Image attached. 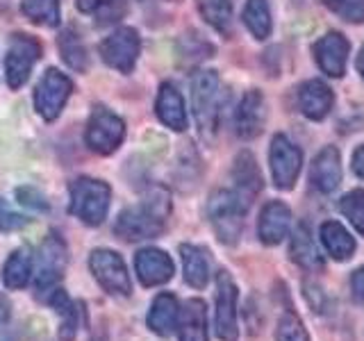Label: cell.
I'll return each mask as SVG.
<instances>
[{"mask_svg":"<svg viewBox=\"0 0 364 341\" xmlns=\"http://www.w3.org/2000/svg\"><path fill=\"white\" fill-rule=\"evenodd\" d=\"M171 212V198L164 189H155L151 196L144 198L139 205L128 207L119 214L114 223V232L123 242H141L153 239L164 230L166 216Z\"/></svg>","mask_w":364,"mask_h":341,"instance_id":"6da1fadb","label":"cell"},{"mask_svg":"<svg viewBox=\"0 0 364 341\" xmlns=\"http://www.w3.org/2000/svg\"><path fill=\"white\" fill-rule=\"evenodd\" d=\"M71 202H68V212L75 219H80L85 225L96 227L107 219L112 189L107 182L94 180V178H77L71 182Z\"/></svg>","mask_w":364,"mask_h":341,"instance_id":"7a4b0ae2","label":"cell"},{"mask_svg":"<svg viewBox=\"0 0 364 341\" xmlns=\"http://www.w3.org/2000/svg\"><path fill=\"white\" fill-rule=\"evenodd\" d=\"M248 207L250 205H246L232 189L216 191L210 198L208 214H210V221L214 225L216 234H219L223 244H235L237 237L242 234L244 214Z\"/></svg>","mask_w":364,"mask_h":341,"instance_id":"3957f363","label":"cell"},{"mask_svg":"<svg viewBox=\"0 0 364 341\" xmlns=\"http://www.w3.org/2000/svg\"><path fill=\"white\" fill-rule=\"evenodd\" d=\"M66 261H68V250H66L64 239L57 232H50L43 239L37 261H34V264H37V273H34V289H37L39 298H43L46 293L57 289V284H60V280L64 278Z\"/></svg>","mask_w":364,"mask_h":341,"instance_id":"277c9868","label":"cell"},{"mask_svg":"<svg viewBox=\"0 0 364 341\" xmlns=\"http://www.w3.org/2000/svg\"><path fill=\"white\" fill-rule=\"evenodd\" d=\"M89 269L107 293L112 296L132 293L130 273L119 253H114V250H107V248H96L94 253L89 255Z\"/></svg>","mask_w":364,"mask_h":341,"instance_id":"5b68a950","label":"cell"},{"mask_svg":"<svg viewBox=\"0 0 364 341\" xmlns=\"http://www.w3.org/2000/svg\"><path fill=\"white\" fill-rule=\"evenodd\" d=\"M125 136V123L107 107H94L85 130V141L98 155H112Z\"/></svg>","mask_w":364,"mask_h":341,"instance_id":"8992f818","label":"cell"},{"mask_svg":"<svg viewBox=\"0 0 364 341\" xmlns=\"http://www.w3.org/2000/svg\"><path fill=\"white\" fill-rule=\"evenodd\" d=\"M41 60V43L30 34H14L5 57V77L9 89H21L28 82L34 62Z\"/></svg>","mask_w":364,"mask_h":341,"instance_id":"52a82bcc","label":"cell"},{"mask_svg":"<svg viewBox=\"0 0 364 341\" xmlns=\"http://www.w3.org/2000/svg\"><path fill=\"white\" fill-rule=\"evenodd\" d=\"M191 98L198 128L212 134L219 123V75L214 71H200L193 75Z\"/></svg>","mask_w":364,"mask_h":341,"instance_id":"ba28073f","label":"cell"},{"mask_svg":"<svg viewBox=\"0 0 364 341\" xmlns=\"http://www.w3.org/2000/svg\"><path fill=\"white\" fill-rule=\"evenodd\" d=\"M73 94V82L57 68H48L34 89V107L43 121H55L62 114L68 96Z\"/></svg>","mask_w":364,"mask_h":341,"instance_id":"9c48e42d","label":"cell"},{"mask_svg":"<svg viewBox=\"0 0 364 341\" xmlns=\"http://www.w3.org/2000/svg\"><path fill=\"white\" fill-rule=\"evenodd\" d=\"M269 162H271L273 185L282 191L291 189L296 185V180H299L301 164H303V155H301L299 148H296L284 134L273 136Z\"/></svg>","mask_w":364,"mask_h":341,"instance_id":"30bf717a","label":"cell"},{"mask_svg":"<svg viewBox=\"0 0 364 341\" xmlns=\"http://www.w3.org/2000/svg\"><path fill=\"white\" fill-rule=\"evenodd\" d=\"M141 50L139 34L132 28H119L100 43V57L107 66L117 68L121 73H132L136 57Z\"/></svg>","mask_w":364,"mask_h":341,"instance_id":"8fae6325","label":"cell"},{"mask_svg":"<svg viewBox=\"0 0 364 341\" xmlns=\"http://www.w3.org/2000/svg\"><path fill=\"white\" fill-rule=\"evenodd\" d=\"M216 335L221 341H237V284L228 271L216 276Z\"/></svg>","mask_w":364,"mask_h":341,"instance_id":"7c38bea8","label":"cell"},{"mask_svg":"<svg viewBox=\"0 0 364 341\" xmlns=\"http://www.w3.org/2000/svg\"><path fill=\"white\" fill-rule=\"evenodd\" d=\"M350 43L341 32H328L314 43V57L318 68L330 77H341L346 71Z\"/></svg>","mask_w":364,"mask_h":341,"instance_id":"4fadbf2b","label":"cell"},{"mask_svg":"<svg viewBox=\"0 0 364 341\" xmlns=\"http://www.w3.org/2000/svg\"><path fill=\"white\" fill-rule=\"evenodd\" d=\"M134 271L144 287H157L173 278V261L159 248H144L134 257Z\"/></svg>","mask_w":364,"mask_h":341,"instance_id":"5bb4252c","label":"cell"},{"mask_svg":"<svg viewBox=\"0 0 364 341\" xmlns=\"http://www.w3.org/2000/svg\"><path fill=\"white\" fill-rule=\"evenodd\" d=\"M264 96L259 94L257 89H250L244 94L242 102L237 107V117H235V128L237 134L242 139H255V136L264 128Z\"/></svg>","mask_w":364,"mask_h":341,"instance_id":"9a60e30c","label":"cell"},{"mask_svg":"<svg viewBox=\"0 0 364 341\" xmlns=\"http://www.w3.org/2000/svg\"><path fill=\"white\" fill-rule=\"evenodd\" d=\"M291 225V212L284 202L280 200H271L264 205V210L259 214V223H257V232L259 239L267 246H276L280 244L289 232Z\"/></svg>","mask_w":364,"mask_h":341,"instance_id":"2e32d148","label":"cell"},{"mask_svg":"<svg viewBox=\"0 0 364 341\" xmlns=\"http://www.w3.org/2000/svg\"><path fill=\"white\" fill-rule=\"evenodd\" d=\"M333 91L321 80H310L299 89V107L307 119L321 121L333 109Z\"/></svg>","mask_w":364,"mask_h":341,"instance_id":"e0dca14e","label":"cell"},{"mask_svg":"<svg viewBox=\"0 0 364 341\" xmlns=\"http://www.w3.org/2000/svg\"><path fill=\"white\" fill-rule=\"evenodd\" d=\"M178 337L180 341H208V307L203 301L191 298L180 310Z\"/></svg>","mask_w":364,"mask_h":341,"instance_id":"ac0fdd59","label":"cell"},{"mask_svg":"<svg viewBox=\"0 0 364 341\" xmlns=\"http://www.w3.org/2000/svg\"><path fill=\"white\" fill-rule=\"evenodd\" d=\"M157 117L171 130L182 132L187 128V112H185V100H182L180 91L173 85H162L155 102Z\"/></svg>","mask_w":364,"mask_h":341,"instance_id":"d6986e66","label":"cell"},{"mask_svg":"<svg viewBox=\"0 0 364 341\" xmlns=\"http://www.w3.org/2000/svg\"><path fill=\"white\" fill-rule=\"evenodd\" d=\"M180 318V305L173 293H159L151 305L148 312V328L153 330L157 337H168L173 330H178Z\"/></svg>","mask_w":364,"mask_h":341,"instance_id":"ffe728a7","label":"cell"},{"mask_svg":"<svg viewBox=\"0 0 364 341\" xmlns=\"http://www.w3.org/2000/svg\"><path fill=\"white\" fill-rule=\"evenodd\" d=\"M339 182H341L339 151L333 146H328L316 155L314 164H312V185L321 193H330L339 187Z\"/></svg>","mask_w":364,"mask_h":341,"instance_id":"44dd1931","label":"cell"},{"mask_svg":"<svg viewBox=\"0 0 364 341\" xmlns=\"http://www.w3.org/2000/svg\"><path fill=\"white\" fill-rule=\"evenodd\" d=\"M232 178H235V189L232 191L246 205H250V202H253V198L259 193V189H262V173H259V168L255 164L253 155L242 153V155L237 157Z\"/></svg>","mask_w":364,"mask_h":341,"instance_id":"7402d4cb","label":"cell"},{"mask_svg":"<svg viewBox=\"0 0 364 341\" xmlns=\"http://www.w3.org/2000/svg\"><path fill=\"white\" fill-rule=\"evenodd\" d=\"M291 259L305 271H321L323 269V257L318 253L314 239L310 234V227L305 223H299L291 237Z\"/></svg>","mask_w":364,"mask_h":341,"instance_id":"603a6c76","label":"cell"},{"mask_svg":"<svg viewBox=\"0 0 364 341\" xmlns=\"http://www.w3.org/2000/svg\"><path fill=\"white\" fill-rule=\"evenodd\" d=\"M41 301L48 303L53 310L62 316V323H60V339L62 341H73L75 335H77V305L68 298V293L64 289H53L50 293H46Z\"/></svg>","mask_w":364,"mask_h":341,"instance_id":"cb8c5ba5","label":"cell"},{"mask_svg":"<svg viewBox=\"0 0 364 341\" xmlns=\"http://www.w3.org/2000/svg\"><path fill=\"white\" fill-rule=\"evenodd\" d=\"M34 273V257L30 255L28 248H18L14 250L3 266V282L7 289H23L28 287V282Z\"/></svg>","mask_w":364,"mask_h":341,"instance_id":"d4e9b609","label":"cell"},{"mask_svg":"<svg viewBox=\"0 0 364 341\" xmlns=\"http://www.w3.org/2000/svg\"><path fill=\"white\" fill-rule=\"evenodd\" d=\"M182 255V269H185V282L193 289H203L210 280V261L205 257V250L191 244L180 246Z\"/></svg>","mask_w":364,"mask_h":341,"instance_id":"484cf974","label":"cell"},{"mask_svg":"<svg viewBox=\"0 0 364 341\" xmlns=\"http://www.w3.org/2000/svg\"><path fill=\"white\" fill-rule=\"evenodd\" d=\"M321 242L330 253V257L337 261H344L355 253V239H353L346 227L337 221H326L321 225Z\"/></svg>","mask_w":364,"mask_h":341,"instance_id":"4316f807","label":"cell"},{"mask_svg":"<svg viewBox=\"0 0 364 341\" xmlns=\"http://www.w3.org/2000/svg\"><path fill=\"white\" fill-rule=\"evenodd\" d=\"M196 3H198L203 18L208 21L216 32L230 34V30H232V0H196Z\"/></svg>","mask_w":364,"mask_h":341,"instance_id":"83f0119b","label":"cell"},{"mask_svg":"<svg viewBox=\"0 0 364 341\" xmlns=\"http://www.w3.org/2000/svg\"><path fill=\"white\" fill-rule=\"evenodd\" d=\"M244 23L255 39H267L271 34V11L267 0H246Z\"/></svg>","mask_w":364,"mask_h":341,"instance_id":"f1b7e54d","label":"cell"},{"mask_svg":"<svg viewBox=\"0 0 364 341\" xmlns=\"http://www.w3.org/2000/svg\"><path fill=\"white\" fill-rule=\"evenodd\" d=\"M23 11L37 26L55 28L60 23V0H23Z\"/></svg>","mask_w":364,"mask_h":341,"instance_id":"f546056e","label":"cell"},{"mask_svg":"<svg viewBox=\"0 0 364 341\" xmlns=\"http://www.w3.org/2000/svg\"><path fill=\"white\" fill-rule=\"evenodd\" d=\"M60 53L64 62L73 68V71H85L87 68V48L80 34L73 30H64L60 37Z\"/></svg>","mask_w":364,"mask_h":341,"instance_id":"4dcf8cb0","label":"cell"},{"mask_svg":"<svg viewBox=\"0 0 364 341\" xmlns=\"http://www.w3.org/2000/svg\"><path fill=\"white\" fill-rule=\"evenodd\" d=\"M276 341H310L303 321L291 310H284L276 328Z\"/></svg>","mask_w":364,"mask_h":341,"instance_id":"1f68e13d","label":"cell"},{"mask_svg":"<svg viewBox=\"0 0 364 341\" xmlns=\"http://www.w3.org/2000/svg\"><path fill=\"white\" fill-rule=\"evenodd\" d=\"M339 210L353 223V227H355L360 234H364V189H355L346 193L339 202Z\"/></svg>","mask_w":364,"mask_h":341,"instance_id":"d6a6232c","label":"cell"},{"mask_svg":"<svg viewBox=\"0 0 364 341\" xmlns=\"http://www.w3.org/2000/svg\"><path fill=\"white\" fill-rule=\"evenodd\" d=\"M328 7L348 23L364 21V0H326Z\"/></svg>","mask_w":364,"mask_h":341,"instance_id":"836d02e7","label":"cell"},{"mask_svg":"<svg viewBox=\"0 0 364 341\" xmlns=\"http://www.w3.org/2000/svg\"><path fill=\"white\" fill-rule=\"evenodd\" d=\"M16 198L23 202V205H28V207L32 210H48V202H46V198L41 196V193L37 189H32V187H23V189H16Z\"/></svg>","mask_w":364,"mask_h":341,"instance_id":"e575fe53","label":"cell"},{"mask_svg":"<svg viewBox=\"0 0 364 341\" xmlns=\"http://www.w3.org/2000/svg\"><path fill=\"white\" fill-rule=\"evenodd\" d=\"M28 225L26 216H18V214H3L0 216V230L3 232H11V230H21V227Z\"/></svg>","mask_w":364,"mask_h":341,"instance_id":"d590c367","label":"cell"},{"mask_svg":"<svg viewBox=\"0 0 364 341\" xmlns=\"http://www.w3.org/2000/svg\"><path fill=\"white\" fill-rule=\"evenodd\" d=\"M350 284H353V291H355V296H358V298L364 303V266H362V269H358L355 273H353Z\"/></svg>","mask_w":364,"mask_h":341,"instance_id":"8d00e7d4","label":"cell"},{"mask_svg":"<svg viewBox=\"0 0 364 341\" xmlns=\"http://www.w3.org/2000/svg\"><path fill=\"white\" fill-rule=\"evenodd\" d=\"M75 3H77V9L80 11H85V14H91V11L100 9L102 5H107L109 0H75Z\"/></svg>","mask_w":364,"mask_h":341,"instance_id":"74e56055","label":"cell"},{"mask_svg":"<svg viewBox=\"0 0 364 341\" xmlns=\"http://www.w3.org/2000/svg\"><path fill=\"white\" fill-rule=\"evenodd\" d=\"M353 170L355 175L364 180V146H360L355 153H353Z\"/></svg>","mask_w":364,"mask_h":341,"instance_id":"f35d334b","label":"cell"},{"mask_svg":"<svg viewBox=\"0 0 364 341\" xmlns=\"http://www.w3.org/2000/svg\"><path fill=\"white\" fill-rule=\"evenodd\" d=\"M9 312H11V305L7 301V296L0 291V325H3L7 318H9Z\"/></svg>","mask_w":364,"mask_h":341,"instance_id":"ab89813d","label":"cell"},{"mask_svg":"<svg viewBox=\"0 0 364 341\" xmlns=\"http://www.w3.org/2000/svg\"><path fill=\"white\" fill-rule=\"evenodd\" d=\"M358 71H360V75H362V80H364V48H362L360 55H358Z\"/></svg>","mask_w":364,"mask_h":341,"instance_id":"60d3db41","label":"cell"},{"mask_svg":"<svg viewBox=\"0 0 364 341\" xmlns=\"http://www.w3.org/2000/svg\"><path fill=\"white\" fill-rule=\"evenodd\" d=\"M3 210H5V202H3V200H0V214H3Z\"/></svg>","mask_w":364,"mask_h":341,"instance_id":"b9f144b4","label":"cell"},{"mask_svg":"<svg viewBox=\"0 0 364 341\" xmlns=\"http://www.w3.org/2000/svg\"><path fill=\"white\" fill-rule=\"evenodd\" d=\"M171 3H178V0H171Z\"/></svg>","mask_w":364,"mask_h":341,"instance_id":"7bdbcfd3","label":"cell"}]
</instances>
